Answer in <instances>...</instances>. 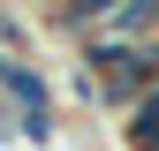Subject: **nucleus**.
Here are the masks:
<instances>
[{
    "instance_id": "nucleus-1",
    "label": "nucleus",
    "mask_w": 159,
    "mask_h": 151,
    "mask_svg": "<svg viewBox=\"0 0 159 151\" xmlns=\"http://www.w3.org/2000/svg\"><path fill=\"white\" fill-rule=\"evenodd\" d=\"M46 113H61L53 76L38 68V61H15L8 83H0V128H15V121H46Z\"/></svg>"
},
{
    "instance_id": "nucleus-2",
    "label": "nucleus",
    "mask_w": 159,
    "mask_h": 151,
    "mask_svg": "<svg viewBox=\"0 0 159 151\" xmlns=\"http://www.w3.org/2000/svg\"><path fill=\"white\" fill-rule=\"evenodd\" d=\"M121 144H129V151H159V83H152L136 106H129V121H121Z\"/></svg>"
},
{
    "instance_id": "nucleus-3",
    "label": "nucleus",
    "mask_w": 159,
    "mask_h": 151,
    "mask_svg": "<svg viewBox=\"0 0 159 151\" xmlns=\"http://www.w3.org/2000/svg\"><path fill=\"white\" fill-rule=\"evenodd\" d=\"M0 53L8 61H30V15L23 8H0Z\"/></svg>"
},
{
    "instance_id": "nucleus-4",
    "label": "nucleus",
    "mask_w": 159,
    "mask_h": 151,
    "mask_svg": "<svg viewBox=\"0 0 159 151\" xmlns=\"http://www.w3.org/2000/svg\"><path fill=\"white\" fill-rule=\"evenodd\" d=\"M8 68H15V61H8V53H0V83H8Z\"/></svg>"
},
{
    "instance_id": "nucleus-5",
    "label": "nucleus",
    "mask_w": 159,
    "mask_h": 151,
    "mask_svg": "<svg viewBox=\"0 0 159 151\" xmlns=\"http://www.w3.org/2000/svg\"><path fill=\"white\" fill-rule=\"evenodd\" d=\"M46 8H53V0H46Z\"/></svg>"
}]
</instances>
